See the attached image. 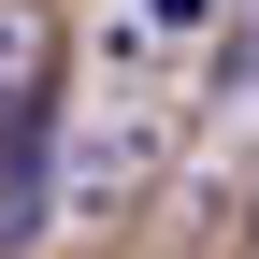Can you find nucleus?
<instances>
[{
	"label": "nucleus",
	"mask_w": 259,
	"mask_h": 259,
	"mask_svg": "<svg viewBox=\"0 0 259 259\" xmlns=\"http://www.w3.org/2000/svg\"><path fill=\"white\" fill-rule=\"evenodd\" d=\"M44 101V15H0V130Z\"/></svg>",
	"instance_id": "nucleus-1"
}]
</instances>
